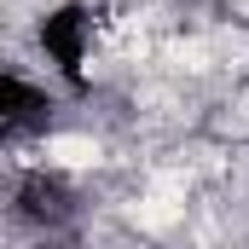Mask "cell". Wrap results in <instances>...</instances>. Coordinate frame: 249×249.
Masks as SVG:
<instances>
[{"instance_id":"cell-1","label":"cell","mask_w":249,"mask_h":249,"mask_svg":"<svg viewBox=\"0 0 249 249\" xmlns=\"http://www.w3.org/2000/svg\"><path fill=\"white\" fill-rule=\"evenodd\" d=\"M35 58L47 64V81L64 93H87L93 81V53H99V6L93 0H53L29 23Z\"/></svg>"},{"instance_id":"cell-3","label":"cell","mask_w":249,"mask_h":249,"mask_svg":"<svg viewBox=\"0 0 249 249\" xmlns=\"http://www.w3.org/2000/svg\"><path fill=\"white\" fill-rule=\"evenodd\" d=\"M58 122V87L23 64H0V157L35 145Z\"/></svg>"},{"instance_id":"cell-2","label":"cell","mask_w":249,"mask_h":249,"mask_svg":"<svg viewBox=\"0 0 249 249\" xmlns=\"http://www.w3.org/2000/svg\"><path fill=\"white\" fill-rule=\"evenodd\" d=\"M81 214H87V197L64 168L35 162V168H18L6 186V220L29 238H64L81 226Z\"/></svg>"}]
</instances>
